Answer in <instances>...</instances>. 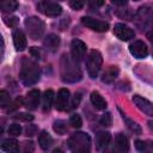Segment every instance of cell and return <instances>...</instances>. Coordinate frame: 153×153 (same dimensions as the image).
Listing matches in <instances>:
<instances>
[{"mask_svg":"<svg viewBox=\"0 0 153 153\" xmlns=\"http://www.w3.org/2000/svg\"><path fill=\"white\" fill-rule=\"evenodd\" d=\"M39 74H41V71H39L38 65L31 59L24 57L22 61V68L19 73L22 82L26 86H31L38 81Z\"/></svg>","mask_w":153,"mask_h":153,"instance_id":"obj_1","label":"cell"},{"mask_svg":"<svg viewBox=\"0 0 153 153\" xmlns=\"http://www.w3.org/2000/svg\"><path fill=\"white\" fill-rule=\"evenodd\" d=\"M81 71L76 65V61L67 55L61 59V79L65 82H75L81 79Z\"/></svg>","mask_w":153,"mask_h":153,"instance_id":"obj_2","label":"cell"},{"mask_svg":"<svg viewBox=\"0 0 153 153\" xmlns=\"http://www.w3.org/2000/svg\"><path fill=\"white\" fill-rule=\"evenodd\" d=\"M67 143L73 152H88L91 148V137L86 133H75L69 137Z\"/></svg>","mask_w":153,"mask_h":153,"instance_id":"obj_3","label":"cell"},{"mask_svg":"<svg viewBox=\"0 0 153 153\" xmlns=\"http://www.w3.org/2000/svg\"><path fill=\"white\" fill-rule=\"evenodd\" d=\"M102 63H103L102 54L98 50H91L88 53L87 57H86V69H87L88 75L92 79L98 76V73H99L100 67H102Z\"/></svg>","mask_w":153,"mask_h":153,"instance_id":"obj_4","label":"cell"},{"mask_svg":"<svg viewBox=\"0 0 153 153\" xmlns=\"http://www.w3.org/2000/svg\"><path fill=\"white\" fill-rule=\"evenodd\" d=\"M24 24L26 26V30H27L29 36L32 39H38L42 36V33L44 32V29H45L44 23L41 19H38L37 17H30V18H27Z\"/></svg>","mask_w":153,"mask_h":153,"instance_id":"obj_5","label":"cell"},{"mask_svg":"<svg viewBox=\"0 0 153 153\" xmlns=\"http://www.w3.org/2000/svg\"><path fill=\"white\" fill-rule=\"evenodd\" d=\"M37 10L47 16V17H59L61 13H62V7L61 5H59L57 2H54V1H50V0H43L41 2H38L37 5Z\"/></svg>","mask_w":153,"mask_h":153,"instance_id":"obj_6","label":"cell"},{"mask_svg":"<svg viewBox=\"0 0 153 153\" xmlns=\"http://www.w3.org/2000/svg\"><path fill=\"white\" fill-rule=\"evenodd\" d=\"M81 23L86 27H88L93 31H97V32H105L109 29V24L106 22L98 20V19H94V18H91V17H82Z\"/></svg>","mask_w":153,"mask_h":153,"instance_id":"obj_7","label":"cell"},{"mask_svg":"<svg viewBox=\"0 0 153 153\" xmlns=\"http://www.w3.org/2000/svg\"><path fill=\"white\" fill-rule=\"evenodd\" d=\"M71 54L76 62L81 61L86 54V44L80 39H73L71 43Z\"/></svg>","mask_w":153,"mask_h":153,"instance_id":"obj_8","label":"cell"},{"mask_svg":"<svg viewBox=\"0 0 153 153\" xmlns=\"http://www.w3.org/2000/svg\"><path fill=\"white\" fill-rule=\"evenodd\" d=\"M130 54L136 59H145L148 55V48L142 41H134L129 45Z\"/></svg>","mask_w":153,"mask_h":153,"instance_id":"obj_9","label":"cell"},{"mask_svg":"<svg viewBox=\"0 0 153 153\" xmlns=\"http://www.w3.org/2000/svg\"><path fill=\"white\" fill-rule=\"evenodd\" d=\"M114 33L121 41H129V39L135 37V32L129 26H127L122 23H118L114 26Z\"/></svg>","mask_w":153,"mask_h":153,"instance_id":"obj_10","label":"cell"},{"mask_svg":"<svg viewBox=\"0 0 153 153\" xmlns=\"http://www.w3.org/2000/svg\"><path fill=\"white\" fill-rule=\"evenodd\" d=\"M133 102L137 106V109H140L143 114H146L149 117H153V104L149 100H147L146 98H143L139 94H135L133 97Z\"/></svg>","mask_w":153,"mask_h":153,"instance_id":"obj_11","label":"cell"},{"mask_svg":"<svg viewBox=\"0 0 153 153\" xmlns=\"http://www.w3.org/2000/svg\"><path fill=\"white\" fill-rule=\"evenodd\" d=\"M39 99H41L39 91L33 88V90L29 91V93L26 94V98L24 100V106L27 110H36L38 104H39Z\"/></svg>","mask_w":153,"mask_h":153,"instance_id":"obj_12","label":"cell"},{"mask_svg":"<svg viewBox=\"0 0 153 153\" xmlns=\"http://www.w3.org/2000/svg\"><path fill=\"white\" fill-rule=\"evenodd\" d=\"M69 102V91L67 88H60V91L57 92V97H56V109L59 111H63L67 109Z\"/></svg>","mask_w":153,"mask_h":153,"instance_id":"obj_13","label":"cell"},{"mask_svg":"<svg viewBox=\"0 0 153 153\" xmlns=\"http://www.w3.org/2000/svg\"><path fill=\"white\" fill-rule=\"evenodd\" d=\"M13 43L16 47V50L18 51H23L26 48V37L24 35V32L19 29H16L13 31Z\"/></svg>","mask_w":153,"mask_h":153,"instance_id":"obj_14","label":"cell"},{"mask_svg":"<svg viewBox=\"0 0 153 153\" xmlns=\"http://www.w3.org/2000/svg\"><path fill=\"white\" fill-rule=\"evenodd\" d=\"M118 74H120L118 67H116V66H110V67H108V68L103 72V74H102V81L105 82V84H110V82H112V81L118 76Z\"/></svg>","mask_w":153,"mask_h":153,"instance_id":"obj_15","label":"cell"},{"mask_svg":"<svg viewBox=\"0 0 153 153\" xmlns=\"http://www.w3.org/2000/svg\"><path fill=\"white\" fill-rule=\"evenodd\" d=\"M60 43H61V39H60V37H59L57 35H55V33H49V35L44 38V41H43V45H44L48 50H51V51H55V50L59 48Z\"/></svg>","mask_w":153,"mask_h":153,"instance_id":"obj_16","label":"cell"},{"mask_svg":"<svg viewBox=\"0 0 153 153\" xmlns=\"http://www.w3.org/2000/svg\"><path fill=\"white\" fill-rule=\"evenodd\" d=\"M110 139H111L110 133H108V131H99L96 135V147H97V149L98 151L104 149L109 145Z\"/></svg>","mask_w":153,"mask_h":153,"instance_id":"obj_17","label":"cell"},{"mask_svg":"<svg viewBox=\"0 0 153 153\" xmlns=\"http://www.w3.org/2000/svg\"><path fill=\"white\" fill-rule=\"evenodd\" d=\"M90 99H91L92 105H93L97 110H105V108H106V102H105V99L103 98V96H102L99 92L93 91V92L91 93Z\"/></svg>","mask_w":153,"mask_h":153,"instance_id":"obj_18","label":"cell"},{"mask_svg":"<svg viewBox=\"0 0 153 153\" xmlns=\"http://www.w3.org/2000/svg\"><path fill=\"white\" fill-rule=\"evenodd\" d=\"M115 148L118 152H127L129 149V141L124 134H117L115 136Z\"/></svg>","mask_w":153,"mask_h":153,"instance_id":"obj_19","label":"cell"},{"mask_svg":"<svg viewBox=\"0 0 153 153\" xmlns=\"http://www.w3.org/2000/svg\"><path fill=\"white\" fill-rule=\"evenodd\" d=\"M38 145L44 151L50 148V146L53 145V137L50 136V134L48 131H45V130L41 131V134L38 135Z\"/></svg>","mask_w":153,"mask_h":153,"instance_id":"obj_20","label":"cell"},{"mask_svg":"<svg viewBox=\"0 0 153 153\" xmlns=\"http://www.w3.org/2000/svg\"><path fill=\"white\" fill-rule=\"evenodd\" d=\"M137 19L142 20L143 24H148L151 23V20L153 19V13L151 11V8L148 6H142L139 8V12H137Z\"/></svg>","mask_w":153,"mask_h":153,"instance_id":"obj_21","label":"cell"},{"mask_svg":"<svg viewBox=\"0 0 153 153\" xmlns=\"http://www.w3.org/2000/svg\"><path fill=\"white\" fill-rule=\"evenodd\" d=\"M0 8L4 13H11L18 8L17 0H0Z\"/></svg>","mask_w":153,"mask_h":153,"instance_id":"obj_22","label":"cell"},{"mask_svg":"<svg viewBox=\"0 0 153 153\" xmlns=\"http://www.w3.org/2000/svg\"><path fill=\"white\" fill-rule=\"evenodd\" d=\"M120 112H121V117H122V120L124 121V124H126V126H127V127H128V128H129L134 134L140 135V134H141V131H142V130H141V127H140L136 122H134L133 120H130L129 117H127V116H126L121 110H120Z\"/></svg>","mask_w":153,"mask_h":153,"instance_id":"obj_23","label":"cell"},{"mask_svg":"<svg viewBox=\"0 0 153 153\" xmlns=\"http://www.w3.org/2000/svg\"><path fill=\"white\" fill-rule=\"evenodd\" d=\"M1 149L5 152H18L19 151L18 141L14 139H6L1 143Z\"/></svg>","mask_w":153,"mask_h":153,"instance_id":"obj_24","label":"cell"},{"mask_svg":"<svg viewBox=\"0 0 153 153\" xmlns=\"http://www.w3.org/2000/svg\"><path fill=\"white\" fill-rule=\"evenodd\" d=\"M54 100V92L53 90H47L43 94V111H49Z\"/></svg>","mask_w":153,"mask_h":153,"instance_id":"obj_25","label":"cell"},{"mask_svg":"<svg viewBox=\"0 0 153 153\" xmlns=\"http://www.w3.org/2000/svg\"><path fill=\"white\" fill-rule=\"evenodd\" d=\"M53 129H54V131L55 133H57L59 135H63V134H66L67 133V123L65 122V121H62V120H57V121H55L54 122V124H53Z\"/></svg>","mask_w":153,"mask_h":153,"instance_id":"obj_26","label":"cell"},{"mask_svg":"<svg viewBox=\"0 0 153 153\" xmlns=\"http://www.w3.org/2000/svg\"><path fill=\"white\" fill-rule=\"evenodd\" d=\"M10 103H11L10 94H8L5 90L0 91V106H1L2 109H5L7 105H10Z\"/></svg>","mask_w":153,"mask_h":153,"instance_id":"obj_27","label":"cell"},{"mask_svg":"<svg viewBox=\"0 0 153 153\" xmlns=\"http://www.w3.org/2000/svg\"><path fill=\"white\" fill-rule=\"evenodd\" d=\"M13 120L16 121H20V122H31L33 120V116L30 115V114H26V112H20V114H17L13 116Z\"/></svg>","mask_w":153,"mask_h":153,"instance_id":"obj_28","label":"cell"},{"mask_svg":"<svg viewBox=\"0 0 153 153\" xmlns=\"http://www.w3.org/2000/svg\"><path fill=\"white\" fill-rule=\"evenodd\" d=\"M69 124L73 127V128H80L82 126V120L81 117L78 115V114H74L71 116L69 118Z\"/></svg>","mask_w":153,"mask_h":153,"instance_id":"obj_29","label":"cell"},{"mask_svg":"<svg viewBox=\"0 0 153 153\" xmlns=\"http://www.w3.org/2000/svg\"><path fill=\"white\" fill-rule=\"evenodd\" d=\"M23 103H24V102H23V98H22V97L16 98L12 103H10V106H8V109H7V112H12V111L19 109V108L23 105Z\"/></svg>","mask_w":153,"mask_h":153,"instance_id":"obj_30","label":"cell"},{"mask_svg":"<svg viewBox=\"0 0 153 153\" xmlns=\"http://www.w3.org/2000/svg\"><path fill=\"white\" fill-rule=\"evenodd\" d=\"M20 133H22V127L18 123H13L8 127V134L11 136H18L20 135Z\"/></svg>","mask_w":153,"mask_h":153,"instance_id":"obj_31","label":"cell"},{"mask_svg":"<svg viewBox=\"0 0 153 153\" xmlns=\"http://www.w3.org/2000/svg\"><path fill=\"white\" fill-rule=\"evenodd\" d=\"M100 124L103 127H110L112 124V116L110 112H105L100 118Z\"/></svg>","mask_w":153,"mask_h":153,"instance_id":"obj_32","label":"cell"},{"mask_svg":"<svg viewBox=\"0 0 153 153\" xmlns=\"http://www.w3.org/2000/svg\"><path fill=\"white\" fill-rule=\"evenodd\" d=\"M84 5H85V0H69V6L75 11L81 10Z\"/></svg>","mask_w":153,"mask_h":153,"instance_id":"obj_33","label":"cell"},{"mask_svg":"<svg viewBox=\"0 0 153 153\" xmlns=\"http://www.w3.org/2000/svg\"><path fill=\"white\" fill-rule=\"evenodd\" d=\"M4 23H5L7 26L16 27L17 24H18V18H17V17H6V16H4Z\"/></svg>","mask_w":153,"mask_h":153,"instance_id":"obj_34","label":"cell"},{"mask_svg":"<svg viewBox=\"0 0 153 153\" xmlns=\"http://www.w3.org/2000/svg\"><path fill=\"white\" fill-rule=\"evenodd\" d=\"M36 131H37V127L35 124H27L25 127V135L26 136H32L36 134Z\"/></svg>","mask_w":153,"mask_h":153,"instance_id":"obj_35","label":"cell"},{"mask_svg":"<svg viewBox=\"0 0 153 153\" xmlns=\"http://www.w3.org/2000/svg\"><path fill=\"white\" fill-rule=\"evenodd\" d=\"M80 100H81V94H80V93H75V94H74V97H73L72 106H71V108H76V106L79 105Z\"/></svg>","mask_w":153,"mask_h":153,"instance_id":"obj_36","label":"cell"},{"mask_svg":"<svg viewBox=\"0 0 153 153\" xmlns=\"http://www.w3.org/2000/svg\"><path fill=\"white\" fill-rule=\"evenodd\" d=\"M135 147H136L139 151H141V152H143V151L147 149L146 142H143V141H141V140H136V141H135Z\"/></svg>","mask_w":153,"mask_h":153,"instance_id":"obj_37","label":"cell"},{"mask_svg":"<svg viewBox=\"0 0 153 153\" xmlns=\"http://www.w3.org/2000/svg\"><path fill=\"white\" fill-rule=\"evenodd\" d=\"M93 7H100L104 5V0H87Z\"/></svg>","mask_w":153,"mask_h":153,"instance_id":"obj_38","label":"cell"},{"mask_svg":"<svg viewBox=\"0 0 153 153\" xmlns=\"http://www.w3.org/2000/svg\"><path fill=\"white\" fill-rule=\"evenodd\" d=\"M30 53H31L32 56H35V57H39V50H38V48L32 47V48L30 49Z\"/></svg>","mask_w":153,"mask_h":153,"instance_id":"obj_39","label":"cell"},{"mask_svg":"<svg viewBox=\"0 0 153 153\" xmlns=\"http://www.w3.org/2000/svg\"><path fill=\"white\" fill-rule=\"evenodd\" d=\"M111 2L117 6H124L127 4V0H111Z\"/></svg>","mask_w":153,"mask_h":153,"instance_id":"obj_40","label":"cell"},{"mask_svg":"<svg viewBox=\"0 0 153 153\" xmlns=\"http://www.w3.org/2000/svg\"><path fill=\"white\" fill-rule=\"evenodd\" d=\"M147 38L149 39V42H151V43H153V27L147 32Z\"/></svg>","mask_w":153,"mask_h":153,"instance_id":"obj_41","label":"cell"},{"mask_svg":"<svg viewBox=\"0 0 153 153\" xmlns=\"http://www.w3.org/2000/svg\"><path fill=\"white\" fill-rule=\"evenodd\" d=\"M152 148H153V143H152Z\"/></svg>","mask_w":153,"mask_h":153,"instance_id":"obj_42","label":"cell"},{"mask_svg":"<svg viewBox=\"0 0 153 153\" xmlns=\"http://www.w3.org/2000/svg\"><path fill=\"white\" fill-rule=\"evenodd\" d=\"M134 1H139V0H134Z\"/></svg>","mask_w":153,"mask_h":153,"instance_id":"obj_43","label":"cell"}]
</instances>
